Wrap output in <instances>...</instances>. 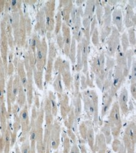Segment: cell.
Masks as SVG:
<instances>
[{
	"mask_svg": "<svg viewBox=\"0 0 136 153\" xmlns=\"http://www.w3.org/2000/svg\"><path fill=\"white\" fill-rule=\"evenodd\" d=\"M82 98L85 110L89 120H93L95 126L99 123V97L94 91H86L82 93Z\"/></svg>",
	"mask_w": 136,
	"mask_h": 153,
	"instance_id": "cell-1",
	"label": "cell"
},
{
	"mask_svg": "<svg viewBox=\"0 0 136 153\" xmlns=\"http://www.w3.org/2000/svg\"><path fill=\"white\" fill-rule=\"evenodd\" d=\"M108 123L111 127L112 136L114 139L118 138L122 127V122L117 102L113 104V106L109 113Z\"/></svg>",
	"mask_w": 136,
	"mask_h": 153,
	"instance_id": "cell-2",
	"label": "cell"
},
{
	"mask_svg": "<svg viewBox=\"0 0 136 153\" xmlns=\"http://www.w3.org/2000/svg\"><path fill=\"white\" fill-rule=\"evenodd\" d=\"M123 145L127 153H135L136 143V126L135 123H129L123 135Z\"/></svg>",
	"mask_w": 136,
	"mask_h": 153,
	"instance_id": "cell-3",
	"label": "cell"
},
{
	"mask_svg": "<svg viewBox=\"0 0 136 153\" xmlns=\"http://www.w3.org/2000/svg\"><path fill=\"white\" fill-rule=\"evenodd\" d=\"M47 45L45 38L40 40L36 38V68L38 71L43 72V69L47 62Z\"/></svg>",
	"mask_w": 136,
	"mask_h": 153,
	"instance_id": "cell-4",
	"label": "cell"
},
{
	"mask_svg": "<svg viewBox=\"0 0 136 153\" xmlns=\"http://www.w3.org/2000/svg\"><path fill=\"white\" fill-rule=\"evenodd\" d=\"M8 40L5 29V21L3 18L1 22V35H0V52L1 59L5 69L6 74L8 70Z\"/></svg>",
	"mask_w": 136,
	"mask_h": 153,
	"instance_id": "cell-5",
	"label": "cell"
},
{
	"mask_svg": "<svg viewBox=\"0 0 136 153\" xmlns=\"http://www.w3.org/2000/svg\"><path fill=\"white\" fill-rule=\"evenodd\" d=\"M19 118L22 131V137L19 139V141L23 143L28 138V136H29V132L30 130V120L27 103L23 106L22 110L19 111Z\"/></svg>",
	"mask_w": 136,
	"mask_h": 153,
	"instance_id": "cell-6",
	"label": "cell"
},
{
	"mask_svg": "<svg viewBox=\"0 0 136 153\" xmlns=\"http://www.w3.org/2000/svg\"><path fill=\"white\" fill-rule=\"evenodd\" d=\"M126 76L123 74L122 70L118 66H116L115 67L114 73L112 74V77L109 90L107 91L112 97L115 96L117 92L122 85V83L124 82Z\"/></svg>",
	"mask_w": 136,
	"mask_h": 153,
	"instance_id": "cell-7",
	"label": "cell"
},
{
	"mask_svg": "<svg viewBox=\"0 0 136 153\" xmlns=\"http://www.w3.org/2000/svg\"><path fill=\"white\" fill-rule=\"evenodd\" d=\"M54 10L55 1H48L45 4L44 10L45 26H46V30L49 33H50L54 28Z\"/></svg>",
	"mask_w": 136,
	"mask_h": 153,
	"instance_id": "cell-8",
	"label": "cell"
},
{
	"mask_svg": "<svg viewBox=\"0 0 136 153\" xmlns=\"http://www.w3.org/2000/svg\"><path fill=\"white\" fill-rule=\"evenodd\" d=\"M60 124L57 120L54 121L50 134V147L51 149L57 150L60 144Z\"/></svg>",
	"mask_w": 136,
	"mask_h": 153,
	"instance_id": "cell-9",
	"label": "cell"
},
{
	"mask_svg": "<svg viewBox=\"0 0 136 153\" xmlns=\"http://www.w3.org/2000/svg\"><path fill=\"white\" fill-rule=\"evenodd\" d=\"M119 47V32L115 28H113L112 32L107 40V53L112 56Z\"/></svg>",
	"mask_w": 136,
	"mask_h": 153,
	"instance_id": "cell-10",
	"label": "cell"
},
{
	"mask_svg": "<svg viewBox=\"0 0 136 153\" xmlns=\"http://www.w3.org/2000/svg\"><path fill=\"white\" fill-rule=\"evenodd\" d=\"M57 95L62 117L64 120H65L67 119L71 109H72V107L69 105V99L66 94L63 92L62 94H57Z\"/></svg>",
	"mask_w": 136,
	"mask_h": 153,
	"instance_id": "cell-11",
	"label": "cell"
},
{
	"mask_svg": "<svg viewBox=\"0 0 136 153\" xmlns=\"http://www.w3.org/2000/svg\"><path fill=\"white\" fill-rule=\"evenodd\" d=\"M128 100H129L128 91L126 88H123L119 95L117 103L119 107L120 111H121L123 115L125 116H127L129 112V108L127 103Z\"/></svg>",
	"mask_w": 136,
	"mask_h": 153,
	"instance_id": "cell-12",
	"label": "cell"
},
{
	"mask_svg": "<svg viewBox=\"0 0 136 153\" xmlns=\"http://www.w3.org/2000/svg\"><path fill=\"white\" fill-rule=\"evenodd\" d=\"M7 109L6 108L5 100H0V131L1 136H3L7 127L8 119H9Z\"/></svg>",
	"mask_w": 136,
	"mask_h": 153,
	"instance_id": "cell-13",
	"label": "cell"
},
{
	"mask_svg": "<svg viewBox=\"0 0 136 153\" xmlns=\"http://www.w3.org/2000/svg\"><path fill=\"white\" fill-rule=\"evenodd\" d=\"M117 52V66L122 70L124 75L127 76L129 72L127 56L125 55V52L122 51V48L120 47H118Z\"/></svg>",
	"mask_w": 136,
	"mask_h": 153,
	"instance_id": "cell-14",
	"label": "cell"
},
{
	"mask_svg": "<svg viewBox=\"0 0 136 153\" xmlns=\"http://www.w3.org/2000/svg\"><path fill=\"white\" fill-rule=\"evenodd\" d=\"M107 144L104 136L102 133L97 134L95 138L94 152L92 153H107Z\"/></svg>",
	"mask_w": 136,
	"mask_h": 153,
	"instance_id": "cell-15",
	"label": "cell"
},
{
	"mask_svg": "<svg viewBox=\"0 0 136 153\" xmlns=\"http://www.w3.org/2000/svg\"><path fill=\"white\" fill-rule=\"evenodd\" d=\"M13 76H11L7 84V87H6V100H7L8 105L7 111L9 117L11 114L12 105L15 104V102L13 95Z\"/></svg>",
	"mask_w": 136,
	"mask_h": 153,
	"instance_id": "cell-16",
	"label": "cell"
},
{
	"mask_svg": "<svg viewBox=\"0 0 136 153\" xmlns=\"http://www.w3.org/2000/svg\"><path fill=\"white\" fill-rule=\"evenodd\" d=\"M61 65L60 67L62 68V73H60V74L62 75V77H63V80L65 84V85L68 88V90L70 89L71 85H72V77H71L70 73L69 71H68V64H67V62H64L63 60H61Z\"/></svg>",
	"mask_w": 136,
	"mask_h": 153,
	"instance_id": "cell-17",
	"label": "cell"
},
{
	"mask_svg": "<svg viewBox=\"0 0 136 153\" xmlns=\"http://www.w3.org/2000/svg\"><path fill=\"white\" fill-rule=\"evenodd\" d=\"M62 31H63V40L65 53L67 55H69V52L71 46V36L70 31L67 25L65 23H63L62 25Z\"/></svg>",
	"mask_w": 136,
	"mask_h": 153,
	"instance_id": "cell-18",
	"label": "cell"
},
{
	"mask_svg": "<svg viewBox=\"0 0 136 153\" xmlns=\"http://www.w3.org/2000/svg\"><path fill=\"white\" fill-rule=\"evenodd\" d=\"M113 100V97L109 94L108 92H105L103 93V103L101 111V118H103L107 114L109 111L110 107H111Z\"/></svg>",
	"mask_w": 136,
	"mask_h": 153,
	"instance_id": "cell-19",
	"label": "cell"
},
{
	"mask_svg": "<svg viewBox=\"0 0 136 153\" xmlns=\"http://www.w3.org/2000/svg\"><path fill=\"white\" fill-rule=\"evenodd\" d=\"M6 74L3 63L0 57V100H4Z\"/></svg>",
	"mask_w": 136,
	"mask_h": 153,
	"instance_id": "cell-20",
	"label": "cell"
},
{
	"mask_svg": "<svg viewBox=\"0 0 136 153\" xmlns=\"http://www.w3.org/2000/svg\"><path fill=\"white\" fill-rule=\"evenodd\" d=\"M87 124H88V129H87V136H86V141L88 143L89 148L93 152L94 142H95L94 124L92 123V121L91 120H87Z\"/></svg>",
	"mask_w": 136,
	"mask_h": 153,
	"instance_id": "cell-21",
	"label": "cell"
},
{
	"mask_svg": "<svg viewBox=\"0 0 136 153\" xmlns=\"http://www.w3.org/2000/svg\"><path fill=\"white\" fill-rule=\"evenodd\" d=\"M112 21L119 32L122 31L123 28V16L120 9L116 8L113 11Z\"/></svg>",
	"mask_w": 136,
	"mask_h": 153,
	"instance_id": "cell-22",
	"label": "cell"
},
{
	"mask_svg": "<svg viewBox=\"0 0 136 153\" xmlns=\"http://www.w3.org/2000/svg\"><path fill=\"white\" fill-rule=\"evenodd\" d=\"M76 118L79 117L82 113V95L81 94L74 95L72 100V106Z\"/></svg>",
	"mask_w": 136,
	"mask_h": 153,
	"instance_id": "cell-23",
	"label": "cell"
},
{
	"mask_svg": "<svg viewBox=\"0 0 136 153\" xmlns=\"http://www.w3.org/2000/svg\"><path fill=\"white\" fill-rule=\"evenodd\" d=\"M81 48L82 62L83 67H84L83 72L86 73L87 71V57H88V41L85 38L82 39V45Z\"/></svg>",
	"mask_w": 136,
	"mask_h": 153,
	"instance_id": "cell-24",
	"label": "cell"
},
{
	"mask_svg": "<svg viewBox=\"0 0 136 153\" xmlns=\"http://www.w3.org/2000/svg\"><path fill=\"white\" fill-rule=\"evenodd\" d=\"M11 127L10 123L8 121L7 127H6V131L4 134V151L3 153H10L11 148Z\"/></svg>",
	"mask_w": 136,
	"mask_h": 153,
	"instance_id": "cell-25",
	"label": "cell"
},
{
	"mask_svg": "<svg viewBox=\"0 0 136 153\" xmlns=\"http://www.w3.org/2000/svg\"><path fill=\"white\" fill-rule=\"evenodd\" d=\"M35 29L39 31L41 35H44L46 30L45 26V18L43 11H40L37 15V23L35 26Z\"/></svg>",
	"mask_w": 136,
	"mask_h": 153,
	"instance_id": "cell-26",
	"label": "cell"
},
{
	"mask_svg": "<svg viewBox=\"0 0 136 153\" xmlns=\"http://www.w3.org/2000/svg\"><path fill=\"white\" fill-rule=\"evenodd\" d=\"M16 104L19 106L20 109H22L23 106L27 104V95H26V92L22 84L19 87V91L17 95L16 99Z\"/></svg>",
	"mask_w": 136,
	"mask_h": 153,
	"instance_id": "cell-27",
	"label": "cell"
},
{
	"mask_svg": "<svg viewBox=\"0 0 136 153\" xmlns=\"http://www.w3.org/2000/svg\"><path fill=\"white\" fill-rule=\"evenodd\" d=\"M18 76L20 80L22 85L23 86L24 88H25L26 85L27 84V73L25 72L24 63L22 62H19L18 63Z\"/></svg>",
	"mask_w": 136,
	"mask_h": 153,
	"instance_id": "cell-28",
	"label": "cell"
},
{
	"mask_svg": "<svg viewBox=\"0 0 136 153\" xmlns=\"http://www.w3.org/2000/svg\"><path fill=\"white\" fill-rule=\"evenodd\" d=\"M135 19L132 8L130 6H128L125 17V24L127 28L132 27L134 25H135Z\"/></svg>",
	"mask_w": 136,
	"mask_h": 153,
	"instance_id": "cell-29",
	"label": "cell"
},
{
	"mask_svg": "<svg viewBox=\"0 0 136 153\" xmlns=\"http://www.w3.org/2000/svg\"><path fill=\"white\" fill-rule=\"evenodd\" d=\"M101 131L103 136H104L106 144H110L112 141V136L111 133V127L108 123V122H106L103 124V127L101 128Z\"/></svg>",
	"mask_w": 136,
	"mask_h": 153,
	"instance_id": "cell-30",
	"label": "cell"
},
{
	"mask_svg": "<svg viewBox=\"0 0 136 153\" xmlns=\"http://www.w3.org/2000/svg\"><path fill=\"white\" fill-rule=\"evenodd\" d=\"M33 79L35 80V82L36 86L39 89H40V90H43V80H42L43 72L38 71L35 67L33 69Z\"/></svg>",
	"mask_w": 136,
	"mask_h": 153,
	"instance_id": "cell-31",
	"label": "cell"
},
{
	"mask_svg": "<svg viewBox=\"0 0 136 153\" xmlns=\"http://www.w3.org/2000/svg\"><path fill=\"white\" fill-rule=\"evenodd\" d=\"M50 105H51V112H52L53 116L56 117L57 113H58V107H57V103L56 101V98L55 95L52 92L50 91L48 93V96Z\"/></svg>",
	"mask_w": 136,
	"mask_h": 153,
	"instance_id": "cell-32",
	"label": "cell"
},
{
	"mask_svg": "<svg viewBox=\"0 0 136 153\" xmlns=\"http://www.w3.org/2000/svg\"><path fill=\"white\" fill-rule=\"evenodd\" d=\"M62 141H63V151L62 153H70L71 149L70 140L68 137L67 132H63L62 134Z\"/></svg>",
	"mask_w": 136,
	"mask_h": 153,
	"instance_id": "cell-33",
	"label": "cell"
},
{
	"mask_svg": "<svg viewBox=\"0 0 136 153\" xmlns=\"http://www.w3.org/2000/svg\"><path fill=\"white\" fill-rule=\"evenodd\" d=\"M95 9V3L93 1H89L87 2V5L84 13V16L86 18L92 20Z\"/></svg>",
	"mask_w": 136,
	"mask_h": 153,
	"instance_id": "cell-34",
	"label": "cell"
},
{
	"mask_svg": "<svg viewBox=\"0 0 136 153\" xmlns=\"http://www.w3.org/2000/svg\"><path fill=\"white\" fill-rule=\"evenodd\" d=\"M54 87L57 94L63 93V87L62 84V79L60 74H58L57 77L55 79L54 82Z\"/></svg>",
	"mask_w": 136,
	"mask_h": 153,
	"instance_id": "cell-35",
	"label": "cell"
},
{
	"mask_svg": "<svg viewBox=\"0 0 136 153\" xmlns=\"http://www.w3.org/2000/svg\"><path fill=\"white\" fill-rule=\"evenodd\" d=\"M19 150H20L21 153H32L29 139L27 138L22 143L21 147L19 148Z\"/></svg>",
	"mask_w": 136,
	"mask_h": 153,
	"instance_id": "cell-36",
	"label": "cell"
},
{
	"mask_svg": "<svg viewBox=\"0 0 136 153\" xmlns=\"http://www.w3.org/2000/svg\"><path fill=\"white\" fill-rule=\"evenodd\" d=\"M10 1V9L13 13H18L20 10L22 1Z\"/></svg>",
	"mask_w": 136,
	"mask_h": 153,
	"instance_id": "cell-37",
	"label": "cell"
},
{
	"mask_svg": "<svg viewBox=\"0 0 136 153\" xmlns=\"http://www.w3.org/2000/svg\"><path fill=\"white\" fill-rule=\"evenodd\" d=\"M75 50H76L75 39V38H74L72 43L70 46V52H69L70 58L73 63H75Z\"/></svg>",
	"mask_w": 136,
	"mask_h": 153,
	"instance_id": "cell-38",
	"label": "cell"
},
{
	"mask_svg": "<svg viewBox=\"0 0 136 153\" xmlns=\"http://www.w3.org/2000/svg\"><path fill=\"white\" fill-rule=\"evenodd\" d=\"M122 50L123 52H126V51L129 47V39H128V36L126 33H124L122 35Z\"/></svg>",
	"mask_w": 136,
	"mask_h": 153,
	"instance_id": "cell-39",
	"label": "cell"
},
{
	"mask_svg": "<svg viewBox=\"0 0 136 153\" xmlns=\"http://www.w3.org/2000/svg\"><path fill=\"white\" fill-rule=\"evenodd\" d=\"M128 39L130 41L131 45H135V31L134 28H131L129 30V36Z\"/></svg>",
	"mask_w": 136,
	"mask_h": 153,
	"instance_id": "cell-40",
	"label": "cell"
},
{
	"mask_svg": "<svg viewBox=\"0 0 136 153\" xmlns=\"http://www.w3.org/2000/svg\"><path fill=\"white\" fill-rule=\"evenodd\" d=\"M122 143L119 141V139L118 138L114 139V141H112V149L115 152H117L120 148L121 147Z\"/></svg>",
	"mask_w": 136,
	"mask_h": 153,
	"instance_id": "cell-41",
	"label": "cell"
},
{
	"mask_svg": "<svg viewBox=\"0 0 136 153\" xmlns=\"http://www.w3.org/2000/svg\"><path fill=\"white\" fill-rule=\"evenodd\" d=\"M131 82V83H136V64L135 60H134V62L132 63Z\"/></svg>",
	"mask_w": 136,
	"mask_h": 153,
	"instance_id": "cell-42",
	"label": "cell"
},
{
	"mask_svg": "<svg viewBox=\"0 0 136 153\" xmlns=\"http://www.w3.org/2000/svg\"><path fill=\"white\" fill-rule=\"evenodd\" d=\"M131 92L134 99H136V83H131Z\"/></svg>",
	"mask_w": 136,
	"mask_h": 153,
	"instance_id": "cell-43",
	"label": "cell"
},
{
	"mask_svg": "<svg viewBox=\"0 0 136 153\" xmlns=\"http://www.w3.org/2000/svg\"><path fill=\"white\" fill-rule=\"evenodd\" d=\"M70 153H81L77 144H73V146L71 147Z\"/></svg>",
	"mask_w": 136,
	"mask_h": 153,
	"instance_id": "cell-44",
	"label": "cell"
},
{
	"mask_svg": "<svg viewBox=\"0 0 136 153\" xmlns=\"http://www.w3.org/2000/svg\"><path fill=\"white\" fill-rule=\"evenodd\" d=\"M94 31V34L92 36V41L94 42V43L95 45H97L98 44V31H97V28Z\"/></svg>",
	"mask_w": 136,
	"mask_h": 153,
	"instance_id": "cell-45",
	"label": "cell"
},
{
	"mask_svg": "<svg viewBox=\"0 0 136 153\" xmlns=\"http://www.w3.org/2000/svg\"><path fill=\"white\" fill-rule=\"evenodd\" d=\"M84 143H84L83 141H80V143H79V147L80 152L81 153H88L87 148L85 146V144H84Z\"/></svg>",
	"mask_w": 136,
	"mask_h": 153,
	"instance_id": "cell-46",
	"label": "cell"
},
{
	"mask_svg": "<svg viewBox=\"0 0 136 153\" xmlns=\"http://www.w3.org/2000/svg\"><path fill=\"white\" fill-rule=\"evenodd\" d=\"M5 7V1H0V14L4 10Z\"/></svg>",
	"mask_w": 136,
	"mask_h": 153,
	"instance_id": "cell-47",
	"label": "cell"
},
{
	"mask_svg": "<svg viewBox=\"0 0 136 153\" xmlns=\"http://www.w3.org/2000/svg\"><path fill=\"white\" fill-rule=\"evenodd\" d=\"M117 153H127L126 152V148H124V145H123V144H122L121 147L120 148V149H119V151L117 152Z\"/></svg>",
	"mask_w": 136,
	"mask_h": 153,
	"instance_id": "cell-48",
	"label": "cell"
},
{
	"mask_svg": "<svg viewBox=\"0 0 136 153\" xmlns=\"http://www.w3.org/2000/svg\"><path fill=\"white\" fill-rule=\"evenodd\" d=\"M15 153H21L18 144H15Z\"/></svg>",
	"mask_w": 136,
	"mask_h": 153,
	"instance_id": "cell-49",
	"label": "cell"
},
{
	"mask_svg": "<svg viewBox=\"0 0 136 153\" xmlns=\"http://www.w3.org/2000/svg\"><path fill=\"white\" fill-rule=\"evenodd\" d=\"M54 153H58V150H56V151H55Z\"/></svg>",
	"mask_w": 136,
	"mask_h": 153,
	"instance_id": "cell-50",
	"label": "cell"
},
{
	"mask_svg": "<svg viewBox=\"0 0 136 153\" xmlns=\"http://www.w3.org/2000/svg\"><path fill=\"white\" fill-rule=\"evenodd\" d=\"M0 136H1V131H0Z\"/></svg>",
	"mask_w": 136,
	"mask_h": 153,
	"instance_id": "cell-51",
	"label": "cell"
}]
</instances>
